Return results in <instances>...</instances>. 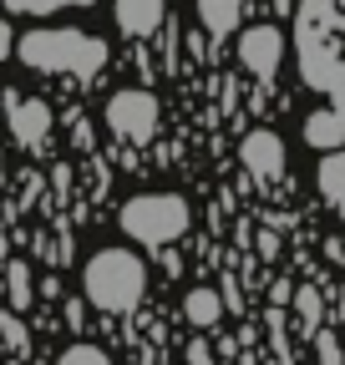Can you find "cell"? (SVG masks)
I'll list each match as a JSON object with an SVG mask.
<instances>
[{
    "label": "cell",
    "instance_id": "obj_1",
    "mask_svg": "<svg viewBox=\"0 0 345 365\" xmlns=\"http://www.w3.org/2000/svg\"><path fill=\"white\" fill-rule=\"evenodd\" d=\"M81 289L102 314H133L143 304V289H148V269L127 249H102V254H92V264H86Z\"/></svg>",
    "mask_w": 345,
    "mask_h": 365
},
{
    "label": "cell",
    "instance_id": "obj_2",
    "mask_svg": "<svg viewBox=\"0 0 345 365\" xmlns=\"http://www.w3.org/2000/svg\"><path fill=\"white\" fill-rule=\"evenodd\" d=\"M16 51L36 71H71V76H92L107 61V46L86 31H31Z\"/></svg>",
    "mask_w": 345,
    "mask_h": 365
},
{
    "label": "cell",
    "instance_id": "obj_3",
    "mask_svg": "<svg viewBox=\"0 0 345 365\" xmlns=\"http://www.w3.org/2000/svg\"><path fill=\"white\" fill-rule=\"evenodd\" d=\"M122 234L148 249H163L188 234V203L178 193H143L122 208Z\"/></svg>",
    "mask_w": 345,
    "mask_h": 365
},
{
    "label": "cell",
    "instance_id": "obj_4",
    "mask_svg": "<svg viewBox=\"0 0 345 365\" xmlns=\"http://www.w3.org/2000/svg\"><path fill=\"white\" fill-rule=\"evenodd\" d=\"M107 127L127 143H153L158 137V102L153 91H117L107 102Z\"/></svg>",
    "mask_w": 345,
    "mask_h": 365
},
{
    "label": "cell",
    "instance_id": "obj_5",
    "mask_svg": "<svg viewBox=\"0 0 345 365\" xmlns=\"http://www.w3.org/2000/svg\"><path fill=\"white\" fill-rule=\"evenodd\" d=\"M239 61L254 71V76H274L279 61H284V36L274 26H254L239 36Z\"/></svg>",
    "mask_w": 345,
    "mask_h": 365
},
{
    "label": "cell",
    "instance_id": "obj_6",
    "mask_svg": "<svg viewBox=\"0 0 345 365\" xmlns=\"http://www.w3.org/2000/svg\"><path fill=\"white\" fill-rule=\"evenodd\" d=\"M239 158H244V168H249L259 182L279 178V173H284V143H279V132H269V127L249 132V137H244V148H239Z\"/></svg>",
    "mask_w": 345,
    "mask_h": 365
},
{
    "label": "cell",
    "instance_id": "obj_7",
    "mask_svg": "<svg viewBox=\"0 0 345 365\" xmlns=\"http://www.w3.org/2000/svg\"><path fill=\"white\" fill-rule=\"evenodd\" d=\"M11 107V132H16V143H26V148H36L41 137L51 132V107L46 102H21V97H0Z\"/></svg>",
    "mask_w": 345,
    "mask_h": 365
},
{
    "label": "cell",
    "instance_id": "obj_8",
    "mask_svg": "<svg viewBox=\"0 0 345 365\" xmlns=\"http://www.w3.org/2000/svg\"><path fill=\"white\" fill-rule=\"evenodd\" d=\"M305 143H310V148H320V153H335V148L345 143V117H340L335 107L310 112V117H305Z\"/></svg>",
    "mask_w": 345,
    "mask_h": 365
},
{
    "label": "cell",
    "instance_id": "obj_9",
    "mask_svg": "<svg viewBox=\"0 0 345 365\" xmlns=\"http://www.w3.org/2000/svg\"><path fill=\"white\" fill-rule=\"evenodd\" d=\"M117 21L133 36H153V26L163 21V0H117Z\"/></svg>",
    "mask_w": 345,
    "mask_h": 365
},
{
    "label": "cell",
    "instance_id": "obj_10",
    "mask_svg": "<svg viewBox=\"0 0 345 365\" xmlns=\"http://www.w3.org/2000/svg\"><path fill=\"white\" fill-rule=\"evenodd\" d=\"M183 314H188V325H193V330H213V325H219V314H224V299L213 294V289H188Z\"/></svg>",
    "mask_w": 345,
    "mask_h": 365
},
{
    "label": "cell",
    "instance_id": "obj_11",
    "mask_svg": "<svg viewBox=\"0 0 345 365\" xmlns=\"http://www.w3.org/2000/svg\"><path fill=\"white\" fill-rule=\"evenodd\" d=\"M239 11H244V0H198V16H203V26L213 36H229L234 21H239Z\"/></svg>",
    "mask_w": 345,
    "mask_h": 365
},
{
    "label": "cell",
    "instance_id": "obj_12",
    "mask_svg": "<svg viewBox=\"0 0 345 365\" xmlns=\"http://www.w3.org/2000/svg\"><path fill=\"white\" fill-rule=\"evenodd\" d=\"M320 193H325L330 203H345V153H340V148L320 163Z\"/></svg>",
    "mask_w": 345,
    "mask_h": 365
},
{
    "label": "cell",
    "instance_id": "obj_13",
    "mask_svg": "<svg viewBox=\"0 0 345 365\" xmlns=\"http://www.w3.org/2000/svg\"><path fill=\"white\" fill-rule=\"evenodd\" d=\"M294 314H299V325L315 335V325H320V294H315V284H299L294 289Z\"/></svg>",
    "mask_w": 345,
    "mask_h": 365
},
{
    "label": "cell",
    "instance_id": "obj_14",
    "mask_svg": "<svg viewBox=\"0 0 345 365\" xmlns=\"http://www.w3.org/2000/svg\"><path fill=\"white\" fill-rule=\"evenodd\" d=\"M56 365H112L97 345H71V350H61V360Z\"/></svg>",
    "mask_w": 345,
    "mask_h": 365
},
{
    "label": "cell",
    "instance_id": "obj_15",
    "mask_svg": "<svg viewBox=\"0 0 345 365\" xmlns=\"http://www.w3.org/2000/svg\"><path fill=\"white\" fill-rule=\"evenodd\" d=\"M11 304L26 309L31 304V284H26V264H11Z\"/></svg>",
    "mask_w": 345,
    "mask_h": 365
},
{
    "label": "cell",
    "instance_id": "obj_16",
    "mask_svg": "<svg viewBox=\"0 0 345 365\" xmlns=\"http://www.w3.org/2000/svg\"><path fill=\"white\" fill-rule=\"evenodd\" d=\"M315 350H320L325 365H340V340H335L330 330H315Z\"/></svg>",
    "mask_w": 345,
    "mask_h": 365
},
{
    "label": "cell",
    "instance_id": "obj_17",
    "mask_svg": "<svg viewBox=\"0 0 345 365\" xmlns=\"http://www.w3.org/2000/svg\"><path fill=\"white\" fill-rule=\"evenodd\" d=\"M0 330H6V340H11L16 350H26V335H21V325H16L11 314H0Z\"/></svg>",
    "mask_w": 345,
    "mask_h": 365
},
{
    "label": "cell",
    "instance_id": "obj_18",
    "mask_svg": "<svg viewBox=\"0 0 345 365\" xmlns=\"http://www.w3.org/2000/svg\"><path fill=\"white\" fill-rule=\"evenodd\" d=\"M11 56V26H6V16H0V61Z\"/></svg>",
    "mask_w": 345,
    "mask_h": 365
},
{
    "label": "cell",
    "instance_id": "obj_19",
    "mask_svg": "<svg viewBox=\"0 0 345 365\" xmlns=\"http://www.w3.org/2000/svg\"><path fill=\"white\" fill-rule=\"evenodd\" d=\"M193 365H213V355H208L203 345H193Z\"/></svg>",
    "mask_w": 345,
    "mask_h": 365
},
{
    "label": "cell",
    "instance_id": "obj_20",
    "mask_svg": "<svg viewBox=\"0 0 345 365\" xmlns=\"http://www.w3.org/2000/svg\"><path fill=\"white\" fill-rule=\"evenodd\" d=\"M0 107H6V102H0Z\"/></svg>",
    "mask_w": 345,
    "mask_h": 365
},
{
    "label": "cell",
    "instance_id": "obj_21",
    "mask_svg": "<svg viewBox=\"0 0 345 365\" xmlns=\"http://www.w3.org/2000/svg\"><path fill=\"white\" fill-rule=\"evenodd\" d=\"M340 66H345V61H340Z\"/></svg>",
    "mask_w": 345,
    "mask_h": 365
}]
</instances>
